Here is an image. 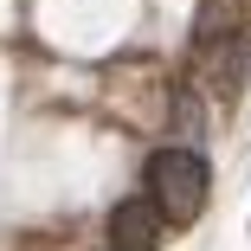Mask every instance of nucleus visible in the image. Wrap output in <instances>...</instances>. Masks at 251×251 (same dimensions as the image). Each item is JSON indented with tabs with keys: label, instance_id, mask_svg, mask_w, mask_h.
I'll list each match as a JSON object with an SVG mask.
<instances>
[{
	"label": "nucleus",
	"instance_id": "obj_2",
	"mask_svg": "<svg viewBox=\"0 0 251 251\" xmlns=\"http://www.w3.org/2000/svg\"><path fill=\"white\" fill-rule=\"evenodd\" d=\"M161 245V213H155V200L135 193V200H116V213H110V251H155Z\"/></svg>",
	"mask_w": 251,
	"mask_h": 251
},
{
	"label": "nucleus",
	"instance_id": "obj_1",
	"mask_svg": "<svg viewBox=\"0 0 251 251\" xmlns=\"http://www.w3.org/2000/svg\"><path fill=\"white\" fill-rule=\"evenodd\" d=\"M148 200H155L161 226H193L206 213V193H213V168L200 148H155L148 155Z\"/></svg>",
	"mask_w": 251,
	"mask_h": 251
}]
</instances>
